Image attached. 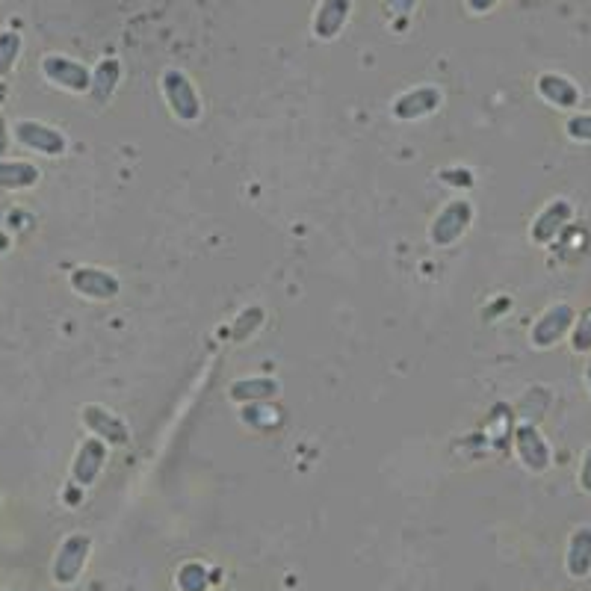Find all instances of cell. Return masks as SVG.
I'll list each match as a JSON object with an SVG mask.
<instances>
[{"mask_svg":"<svg viewBox=\"0 0 591 591\" xmlns=\"http://www.w3.org/2000/svg\"><path fill=\"white\" fill-rule=\"evenodd\" d=\"M163 95L178 122H198L201 119V98H198L193 80L181 68H169L163 74Z\"/></svg>","mask_w":591,"mask_h":591,"instance_id":"obj_1","label":"cell"},{"mask_svg":"<svg viewBox=\"0 0 591 591\" xmlns=\"http://www.w3.org/2000/svg\"><path fill=\"white\" fill-rule=\"evenodd\" d=\"M470 222H473V204L464 201V198H456V201H450V204L432 219V225H429V240H432L438 249H447V246L459 243L461 237L467 234Z\"/></svg>","mask_w":591,"mask_h":591,"instance_id":"obj_2","label":"cell"},{"mask_svg":"<svg viewBox=\"0 0 591 591\" xmlns=\"http://www.w3.org/2000/svg\"><path fill=\"white\" fill-rule=\"evenodd\" d=\"M68 281L74 293L95 299V302H107L122 293V281L110 269H101V266H77Z\"/></svg>","mask_w":591,"mask_h":591,"instance_id":"obj_3","label":"cell"},{"mask_svg":"<svg viewBox=\"0 0 591 591\" xmlns=\"http://www.w3.org/2000/svg\"><path fill=\"white\" fill-rule=\"evenodd\" d=\"M89 553H92V538L86 532L68 535L66 541H63V547H60V553H57V559H54V580L60 586L77 583L80 571L86 568Z\"/></svg>","mask_w":591,"mask_h":591,"instance_id":"obj_4","label":"cell"},{"mask_svg":"<svg viewBox=\"0 0 591 591\" xmlns=\"http://www.w3.org/2000/svg\"><path fill=\"white\" fill-rule=\"evenodd\" d=\"M12 133H15L18 145H24V148H30V151H39V154H45V157H60V154H66L68 148L63 131H57V128L45 125V122L21 119V122H15Z\"/></svg>","mask_w":591,"mask_h":591,"instance_id":"obj_5","label":"cell"},{"mask_svg":"<svg viewBox=\"0 0 591 591\" xmlns=\"http://www.w3.org/2000/svg\"><path fill=\"white\" fill-rule=\"evenodd\" d=\"M42 74L54 86H60L66 92H77V95L89 92V83H92V71L83 63L71 60V57H63V54H48L42 60Z\"/></svg>","mask_w":591,"mask_h":591,"instance_id":"obj_6","label":"cell"},{"mask_svg":"<svg viewBox=\"0 0 591 591\" xmlns=\"http://www.w3.org/2000/svg\"><path fill=\"white\" fill-rule=\"evenodd\" d=\"M574 320H577V314H574L571 305H553V308H547V311L535 320L532 331H529L532 346H535V349H550V346H556V343L571 331Z\"/></svg>","mask_w":591,"mask_h":591,"instance_id":"obj_7","label":"cell"},{"mask_svg":"<svg viewBox=\"0 0 591 591\" xmlns=\"http://www.w3.org/2000/svg\"><path fill=\"white\" fill-rule=\"evenodd\" d=\"M80 420H83V426H86L95 438H101V441L110 444V447H125V444L131 441L128 426H125L113 411H107L104 405H83V408H80Z\"/></svg>","mask_w":591,"mask_h":591,"instance_id":"obj_8","label":"cell"},{"mask_svg":"<svg viewBox=\"0 0 591 591\" xmlns=\"http://www.w3.org/2000/svg\"><path fill=\"white\" fill-rule=\"evenodd\" d=\"M441 101H444L441 89H435V86H417V89H408L405 95H399L391 110H394L396 119L414 122V119L432 116L441 107Z\"/></svg>","mask_w":591,"mask_h":591,"instance_id":"obj_9","label":"cell"},{"mask_svg":"<svg viewBox=\"0 0 591 591\" xmlns=\"http://www.w3.org/2000/svg\"><path fill=\"white\" fill-rule=\"evenodd\" d=\"M104 461H107V444L101 438H86L80 447H77V456L71 461V476L80 488H89L98 473L104 470Z\"/></svg>","mask_w":591,"mask_h":591,"instance_id":"obj_10","label":"cell"},{"mask_svg":"<svg viewBox=\"0 0 591 591\" xmlns=\"http://www.w3.org/2000/svg\"><path fill=\"white\" fill-rule=\"evenodd\" d=\"M571 216H574V207H571V201H565V198H556V201H550L535 219H532V228H529V237L535 240V243H550V240H556L559 237V231L571 222Z\"/></svg>","mask_w":591,"mask_h":591,"instance_id":"obj_11","label":"cell"},{"mask_svg":"<svg viewBox=\"0 0 591 591\" xmlns=\"http://www.w3.org/2000/svg\"><path fill=\"white\" fill-rule=\"evenodd\" d=\"M515 450H518V459L524 461L526 470H532V473H544L550 467V447L541 438V432L529 423L515 432Z\"/></svg>","mask_w":591,"mask_h":591,"instance_id":"obj_12","label":"cell"},{"mask_svg":"<svg viewBox=\"0 0 591 591\" xmlns=\"http://www.w3.org/2000/svg\"><path fill=\"white\" fill-rule=\"evenodd\" d=\"M352 15V0H320L317 12H314V36L331 42L340 36V30L346 27Z\"/></svg>","mask_w":591,"mask_h":591,"instance_id":"obj_13","label":"cell"},{"mask_svg":"<svg viewBox=\"0 0 591 591\" xmlns=\"http://www.w3.org/2000/svg\"><path fill=\"white\" fill-rule=\"evenodd\" d=\"M535 86H538V95H541L547 104L559 107V110H574V107L580 104V89H577V83L568 80V77H562V74L547 71V74L538 77Z\"/></svg>","mask_w":591,"mask_h":591,"instance_id":"obj_14","label":"cell"},{"mask_svg":"<svg viewBox=\"0 0 591 591\" xmlns=\"http://www.w3.org/2000/svg\"><path fill=\"white\" fill-rule=\"evenodd\" d=\"M119 83H122V63L116 60V57H107V60H101L95 71H92V83H89V95L95 98V104H110V98L116 95V89H119Z\"/></svg>","mask_w":591,"mask_h":591,"instance_id":"obj_15","label":"cell"},{"mask_svg":"<svg viewBox=\"0 0 591 591\" xmlns=\"http://www.w3.org/2000/svg\"><path fill=\"white\" fill-rule=\"evenodd\" d=\"M42 178L39 166L27 160H0V190L15 193V190H30Z\"/></svg>","mask_w":591,"mask_h":591,"instance_id":"obj_16","label":"cell"},{"mask_svg":"<svg viewBox=\"0 0 591 591\" xmlns=\"http://www.w3.org/2000/svg\"><path fill=\"white\" fill-rule=\"evenodd\" d=\"M281 391V382L278 379H269V376H258V379H237L231 385L228 396L234 402H243V405H252V402H266L272 396H278Z\"/></svg>","mask_w":591,"mask_h":591,"instance_id":"obj_17","label":"cell"},{"mask_svg":"<svg viewBox=\"0 0 591 591\" xmlns=\"http://www.w3.org/2000/svg\"><path fill=\"white\" fill-rule=\"evenodd\" d=\"M568 571L571 577H586L591 571V529H577L568 544Z\"/></svg>","mask_w":591,"mask_h":591,"instance_id":"obj_18","label":"cell"},{"mask_svg":"<svg viewBox=\"0 0 591 591\" xmlns=\"http://www.w3.org/2000/svg\"><path fill=\"white\" fill-rule=\"evenodd\" d=\"M21 33H15V30H3L0 33V77H6L15 63H18V57H21Z\"/></svg>","mask_w":591,"mask_h":591,"instance_id":"obj_19","label":"cell"},{"mask_svg":"<svg viewBox=\"0 0 591 591\" xmlns=\"http://www.w3.org/2000/svg\"><path fill=\"white\" fill-rule=\"evenodd\" d=\"M263 323V311L261 308H249V311H243L240 314V320H237V326H234V340H246L249 337V331H255Z\"/></svg>","mask_w":591,"mask_h":591,"instance_id":"obj_20","label":"cell"},{"mask_svg":"<svg viewBox=\"0 0 591 591\" xmlns=\"http://www.w3.org/2000/svg\"><path fill=\"white\" fill-rule=\"evenodd\" d=\"M565 131H568V136H571V139L591 142V116L589 113H583V116H574V119H568Z\"/></svg>","mask_w":591,"mask_h":591,"instance_id":"obj_21","label":"cell"},{"mask_svg":"<svg viewBox=\"0 0 591 591\" xmlns=\"http://www.w3.org/2000/svg\"><path fill=\"white\" fill-rule=\"evenodd\" d=\"M574 349L577 352H586V349H591V317L580 326V331L574 334Z\"/></svg>","mask_w":591,"mask_h":591,"instance_id":"obj_22","label":"cell"},{"mask_svg":"<svg viewBox=\"0 0 591 591\" xmlns=\"http://www.w3.org/2000/svg\"><path fill=\"white\" fill-rule=\"evenodd\" d=\"M580 485H583V491H589L591 494V447L586 450V456H583V467H580Z\"/></svg>","mask_w":591,"mask_h":591,"instance_id":"obj_23","label":"cell"},{"mask_svg":"<svg viewBox=\"0 0 591 591\" xmlns=\"http://www.w3.org/2000/svg\"><path fill=\"white\" fill-rule=\"evenodd\" d=\"M497 3H500V0H467V9H470L473 15H485V12H491Z\"/></svg>","mask_w":591,"mask_h":591,"instance_id":"obj_24","label":"cell"},{"mask_svg":"<svg viewBox=\"0 0 591 591\" xmlns=\"http://www.w3.org/2000/svg\"><path fill=\"white\" fill-rule=\"evenodd\" d=\"M396 3V12H411V6L417 3V0H391Z\"/></svg>","mask_w":591,"mask_h":591,"instance_id":"obj_25","label":"cell"},{"mask_svg":"<svg viewBox=\"0 0 591 591\" xmlns=\"http://www.w3.org/2000/svg\"><path fill=\"white\" fill-rule=\"evenodd\" d=\"M9 246H12L9 234H6V231H0V255H6V252H9Z\"/></svg>","mask_w":591,"mask_h":591,"instance_id":"obj_26","label":"cell"},{"mask_svg":"<svg viewBox=\"0 0 591 591\" xmlns=\"http://www.w3.org/2000/svg\"><path fill=\"white\" fill-rule=\"evenodd\" d=\"M6 142H9V133H6V125H3V119H0V154L6 151Z\"/></svg>","mask_w":591,"mask_h":591,"instance_id":"obj_27","label":"cell"},{"mask_svg":"<svg viewBox=\"0 0 591 591\" xmlns=\"http://www.w3.org/2000/svg\"><path fill=\"white\" fill-rule=\"evenodd\" d=\"M586 385H589V394H591V364H589V370H586Z\"/></svg>","mask_w":591,"mask_h":591,"instance_id":"obj_28","label":"cell"}]
</instances>
